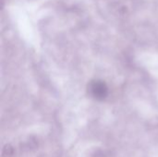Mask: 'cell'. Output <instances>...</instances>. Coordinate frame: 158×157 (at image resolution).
Here are the masks:
<instances>
[{"label": "cell", "instance_id": "1", "mask_svg": "<svg viewBox=\"0 0 158 157\" xmlns=\"http://www.w3.org/2000/svg\"><path fill=\"white\" fill-rule=\"evenodd\" d=\"M89 90L91 94L96 100H104L108 94V88L105 81L100 80H94L89 84Z\"/></svg>", "mask_w": 158, "mask_h": 157}]
</instances>
